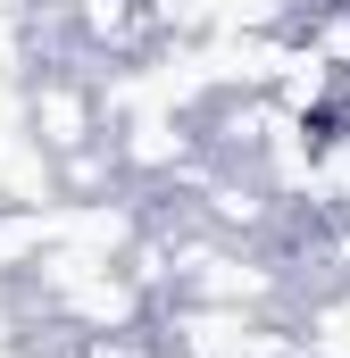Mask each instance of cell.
Masks as SVG:
<instances>
[{"instance_id":"6da1fadb","label":"cell","mask_w":350,"mask_h":358,"mask_svg":"<svg viewBox=\"0 0 350 358\" xmlns=\"http://www.w3.org/2000/svg\"><path fill=\"white\" fill-rule=\"evenodd\" d=\"M25 125H34V150L42 159H67V150L100 142L108 134V92H100V76H84V67H34Z\"/></svg>"}]
</instances>
